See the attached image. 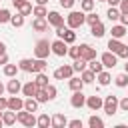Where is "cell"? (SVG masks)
Masks as SVG:
<instances>
[{"mask_svg": "<svg viewBox=\"0 0 128 128\" xmlns=\"http://www.w3.org/2000/svg\"><path fill=\"white\" fill-rule=\"evenodd\" d=\"M2 126H4V122H2V118H0V128H2Z\"/></svg>", "mask_w": 128, "mask_h": 128, "instance_id": "obj_58", "label": "cell"}, {"mask_svg": "<svg viewBox=\"0 0 128 128\" xmlns=\"http://www.w3.org/2000/svg\"><path fill=\"white\" fill-rule=\"evenodd\" d=\"M114 82H116V86H118V88H126V86H128V74H126V72L118 74V76L114 78Z\"/></svg>", "mask_w": 128, "mask_h": 128, "instance_id": "obj_33", "label": "cell"}, {"mask_svg": "<svg viewBox=\"0 0 128 128\" xmlns=\"http://www.w3.org/2000/svg\"><path fill=\"white\" fill-rule=\"evenodd\" d=\"M0 2H2V0H0Z\"/></svg>", "mask_w": 128, "mask_h": 128, "instance_id": "obj_61", "label": "cell"}, {"mask_svg": "<svg viewBox=\"0 0 128 128\" xmlns=\"http://www.w3.org/2000/svg\"><path fill=\"white\" fill-rule=\"evenodd\" d=\"M34 82L38 84V88H44V86H48V76L44 72H36V80Z\"/></svg>", "mask_w": 128, "mask_h": 128, "instance_id": "obj_36", "label": "cell"}, {"mask_svg": "<svg viewBox=\"0 0 128 128\" xmlns=\"http://www.w3.org/2000/svg\"><path fill=\"white\" fill-rule=\"evenodd\" d=\"M50 50H52V54H56V56H66V54H68V44H66L62 38H58V40L50 42Z\"/></svg>", "mask_w": 128, "mask_h": 128, "instance_id": "obj_5", "label": "cell"}, {"mask_svg": "<svg viewBox=\"0 0 128 128\" xmlns=\"http://www.w3.org/2000/svg\"><path fill=\"white\" fill-rule=\"evenodd\" d=\"M118 108H120L122 112H128V96L122 98V100H118Z\"/></svg>", "mask_w": 128, "mask_h": 128, "instance_id": "obj_45", "label": "cell"}, {"mask_svg": "<svg viewBox=\"0 0 128 128\" xmlns=\"http://www.w3.org/2000/svg\"><path fill=\"white\" fill-rule=\"evenodd\" d=\"M34 98L38 100V104L48 102V96H46V90H44V88H38V92H36V96H34Z\"/></svg>", "mask_w": 128, "mask_h": 128, "instance_id": "obj_40", "label": "cell"}, {"mask_svg": "<svg viewBox=\"0 0 128 128\" xmlns=\"http://www.w3.org/2000/svg\"><path fill=\"white\" fill-rule=\"evenodd\" d=\"M0 118H2V112H0Z\"/></svg>", "mask_w": 128, "mask_h": 128, "instance_id": "obj_60", "label": "cell"}, {"mask_svg": "<svg viewBox=\"0 0 128 128\" xmlns=\"http://www.w3.org/2000/svg\"><path fill=\"white\" fill-rule=\"evenodd\" d=\"M36 126H40V128H48V126H52V118H50L48 114H40V116L36 118Z\"/></svg>", "mask_w": 128, "mask_h": 128, "instance_id": "obj_25", "label": "cell"}, {"mask_svg": "<svg viewBox=\"0 0 128 128\" xmlns=\"http://www.w3.org/2000/svg\"><path fill=\"white\" fill-rule=\"evenodd\" d=\"M12 4L18 8V12H20L22 16H28V14H32V4H30L28 0H12Z\"/></svg>", "mask_w": 128, "mask_h": 128, "instance_id": "obj_9", "label": "cell"}, {"mask_svg": "<svg viewBox=\"0 0 128 128\" xmlns=\"http://www.w3.org/2000/svg\"><path fill=\"white\" fill-rule=\"evenodd\" d=\"M68 86H70V90L74 92V90H82V88H84V82H82V78L72 76V78H68Z\"/></svg>", "mask_w": 128, "mask_h": 128, "instance_id": "obj_24", "label": "cell"}, {"mask_svg": "<svg viewBox=\"0 0 128 128\" xmlns=\"http://www.w3.org/2000/svg\"><path fill=\"white\" fill-rule=\"evenodd\" d=\"M4 64H8V56H6V52L0 54V66H4Z\"/></svg>", "mask_w": 128, "mask_h": 128, "instance_id": "obj_52", "label": "cell"}, {"mask_svg": "<svg viewBox=\"0 0 128 128\" xmlns=\"http://www.w3.org/2000/svg\"><path fill=\"white\" fill-rule=\"evenodd\" d=\"M100 62L104 64V68H114L116 66V62H118V56L114 54V52H104L102 56H100Z\"/></svg>", "mask_w": 128, "mask_h": 128, "instance_id": "obj_7", "label": "cell"}, {"mask_svg": "<svg viewBox=\"0 0 128 128\" xmlns=\"http://www.w3.org/2000/svg\"><path fill=\"white\" fill-rule=\"evenodd\" d=\"M72 74H74V68H72V64H64V66H60V68H56L54 70V78L56 80H68V78H72Z\"/></svg>", "mask_w": 128, "mask_h": 128, "instance_id": "obj_6", "label": "cell"}, {"mask_svg": "<svg viewBox=\"0 0 128 128\" xmlns=\"http://www.w3.org/2000/svg\"><path fill=\"white\" fill-rule=\"evenodd\" d=\"M2 122H4V126H12V124H16V112L6 108V110L2 112Z\"/></svg>", "mask_w": 128, "mask_h": 128, "instance_id": "obj_15", "label": "cell"}, {"mask_svg": "<svg viewBox=\"0 0 128 128\" xmlns=\"http://www.w3.org/2000/svg\"><path fill=\"white\" fill-rule=\"evenodd\" d=\"M80 6H82L84 12H92V10H94V0H82Z\"/></svg>", "mask_w": 128, "mask_h": 128, "instance_id": "obj_42", "label": "cell"}, {"mask_svg": "<svg viewBox=\"0 0 128 128\" xmlns=\"http://www.w3.org/2000/svg\"><path fill=\"white\" fill-rule=\"evenodd\" d=\"M90 32H92L94 38H102V36L106 34V28H104L102 22H96V24H92V30H90Z\"/></svg>", "mask_w": 128, "mask_h": 128, "instance_id": "obj_20", "label": "cell"}, {"mask_svg": "<svg viewBox=\"0 0 128 128\" xmlns=\"http://www.w3.org/2000/svg\"><path fill=\"white\" fill-rule=\"evenodd\" d=\"M80 58H84L88 62V60L96 58V50L92 46H88V44H80Z\"/></svg>", "mask_w": 128, "mask_h": 128, "instance_id": "obj_11", "label": "cell"}, {"mask_svg": "<svg viewBox=\"0 0 128 128\" xmlns=\"http://www.w3.org/2000/svg\"><path fill=\"white\" fill-rule=\"evenodd\" d=\"M46 58H36L34 64H32V72H44L46 70Z\"/></svg>", "mask_w": 128, "mask_h": 128, "instance_id": "obj_26", "label": "cell"}, {"mask_svg": "<svg viewBox=\"0 0 128 128\" xmlns=\"http://www.w3.org/2000/svg\"><path fill=\"white\" fill-rule=\"evenodd\" d=\"M24 110H28V112H36V110H38V100H36L34 96H28V98L24 100Z\"/></svg>", "mask_w": 128, "mask_h": 128, "instance_id": "obj_21", "label": "cell"}, {"mask_svg": "<svg viewBox=\"0 0 128 128\" xmlns=\"http://www.w3.org/2000/svg\"><path fill=\"white\" fill-rule=\"evenodd\" d=\"M106 2H108L110 6H118V4H120V0H106Z\"/></svg>", "mask_w": 128, "mask_h": 128, "instance_id": "obj_53", "label": "cell"}, {"mask_svg": "<svg viewBox=\"0 0 128 128\" xmlns=\"http://www.w3.org/2000/svg\"><path fill=\"white\" fill-rule=\"evenodd\" d=\"M122 46H124V44H122L118 38H110V40H108V48H110V52H114V54H116Z\"/></svg>", "mask_w": 128, "mask_h": 128, "instance_id": "obj_35", "label": "cell"}, {"mask_svg": "<svg viewBox=\"0 0 128 128\" xmlns=\"http://www.w3.org/2000/svg\"><path fill=\"white\" fill-rule=\"evenodd\" d=\"M4 90H6V86H4V84H2V82H0V96H2V94H4Z\"/></svg>", "mask_w": 128, "mask_h": 128, "instance_id": "obj_56", "label": "cell"}, {"mask_svg": "<svg viewBox=\"0 0 128 128\" xmlns=\"http://www.w3.org/2000/svg\"><path fill=\"white\" fill-rule=\"evenodd\" d=\"M50 52L52 50H50V42L48 40H38L36 42V46H34V56L36 58H48Z\"/></svg>", "mask_w": 128, "mask_h": 128, "instance_id": "obj_3", "label": "cell"}, {"mask_svg": "<svg viewBox=\"0 0 128 128\" xmlns=\"http://www.w3.org/2000/svg\"><path fill=\"white\" fill-rule=\"evenodd\" d=\"M68 56L70 58H80V46H72V48H68Z\"/></svg>", "mask_w": 128, "mask_h": 128, "instance_id": "obj_43", "label": "cell"}, {"mask_svg": "<svg viewBox=\"0 0 128 128\" xmlns=\"http://www.w3.org/2000/svg\"><path fill=\"white\" fill-rule=\"evenodd\" d=\"M32 28H34L36 32H44V30H48V20H46V18H36V20L32 22Z\"/></svg>", "mask_w": 128, "mask_h": 128, "instance_id": "obj_19", "label": "cell"}, {"mask_svg": "<svg viewBox=\"0 0 128 128\" xmlns=\"http://www.w3.org/2000/svg\"><path fill=\"white\" fill-rule=\"evenodd\" d=\"M60 6L62 8H72L74 6V0H60Z\"/></svg>", "mask_w": 128, "mask_h": 128, "instance_id": "obj_49", "label": "cell"}, {"mask_svg": "<svg viewBox=\"0 0 128 128\" xmlns=\"http://www.w3.org/2000/svg\"><path fill=\"white\" fill-rule=\"evenodd\" d=\"M80 78H82V82H84V84H92V82H94V78H96V74H94L90 68H86V70H82V72H80Z\"/></svg>", "mask_w": 128, "mask_h": 128, "instance_id": "obj_23", "label": "cell"}, {"mask_svg": "<svg viewBox=\"0 0 128 128\" xmlns=\"http://www.w3.org/2000/svg\"><path fill=\"white\" fill-rule=\"evenodd\" d=\"M72 68H74V72H82V70L88 68V62H86L84 58H76L74 64H72Z\"/></svg>", "mask_w": 128, "mask_h": 128, "instance_id": "obj_32", "label": "cell"}, {"mask_svg": "<svg viewBox=\"0 0 128 128\" xmlns=\"http://www.w3.org/2000/svg\"><path fill=\"white\" fill-rule=\"evenodd\" d=\"M68 126H70V128H82V120H78V118H76V120H70Z\"/></svg>", "mask_w": 128, "mask_h": 128, "instance_id": "obj_47", "label": "cell"}, {"mask_svg": "<svg viewBox=\"0 0 128 128\" xmlns=\"http://www.w3.org/2000/svg\"><path fill=\"white\" fill-rule=\"evenodd\" d=\"M10 10H6V8H0V24H6V22H10Z\"/></svg>", "mask_w": 128, "mask_h": 128, "instance_id": "obj_41", "label": "cell"}, {"mask_svg": "<svg viewBox=\"0 0 128 128\" xmlns=\"http://www.w3.org/2000/svg\"><path fill=\"white\" fill-rule=\"evenodd\" d=\"M116 56H118V58H128V46L124 44V46H122V48L116 52Z\"/></svg>", "mask_w": 128, "mask_h": 128, "instance_id": "obj_46", "label": "cell"}, {"mask_svg": "<svg viewBox=\"0 0 128 128\" xmlns=\"http://www.w3.org/2000/svg\"><path fill=\"white\" fill-rule=\"evenodd\" d=\"M102 104H104V100L100 98V96H90V98H86V106L90 108V110H100L102 108Z\"/></svg>", "mask_w": 128, "mask_h": 128, "instance_id": "obj_14", "label": "cell"}, {"mask_svg": "<svg viewBox=\"0 0 128 128\" xmlns=\"http://www.w3.org/2000/svg\"><path fill=\"white\" fill-rule=\"evenodd\" d=\"M124 72H126V74H128V62H126V64H124Z\"/></svg>", "mask_w": 128, "mask_h": 128, "instance_id": "obj_57", "label": "cell"}, {"mask_svg": "<svg viewBox=\"0 0 128 128\" xmlns=\"http://www.w3.org/2000/svg\"><path fill=\"white\" fill-rule=\"evenodd\" d=\"M16 120H18L22 126H26V128H32V126H36V116H34L32 112L24 110V108L16 112Z\"/></svg>", "mask_w": 128, "mask_h": 128, "instance_id": "obj_2", "label": "cell"}, {"mask_svg": "<svg viewBox=\"0 0 128 128\" xmlns=\"http://www.w3.org/2000/svg\"><path fill=\"white\" fill-rule=\"evenodd\" d=\"M70 104H72V108H82V106H86V96L82 94V90H74V94H72V98H70Z\"/></svg>", "mask_w": 128, "mask_h": 128, "instance_id": "obj_8", "label": "cell"}, {"mask_svg": "<svg viewBox=\"0 0 128 128\" xmlns=\"http://www.w3.org/2000/svg\"><path fill=\"white\" fill-rule=\"evenodd\" d=\"M86 22V14L84 12H78V10H72L68 16H66V24H68V28H72V30H76V28H80L82 24Z\"/></svg>", "mask_w": 128, "mask_h": 128, "instance_id": "obj_1", "label": "cell"}, {"mask_svg": "<svg viewBox=\"0 0 128 128\" xmlns=\"http://www.w3.org/2000/svg\"><path fill=\"white\" fill-rule=\"evenodd\" d=\"M96 76H98V82H100V86H108V84L112 82V76H110V72H106V70L98 72Z\"/></svg>", "mask_w": 128, "mask_h": 128, "instance_id": "obj_28", "label": "cell"}, {"mask_svg": "<svg viewBox=\"0 0 128 128\" xmlns=\"http://www.w3.org/2000/svg\"><path fill=\"white\" fill-rule=\"evenodd\" d=\"M36 4H40V6H46V4H48V0H36Z\"/></svg>", "mask_w": 128, "mask_h": 128, "instance_id": "obj_55", "label": "cell"}, {"mask_svg": "<svg viewBox=\"0 0 128 128\" xmlns=\"http://www.w3.org/2000/svg\"><path fill=\"white\" fill-rule=\"evenodd\" d=\"M6 90H8L10 94H18V92H22V84H20V80H16V76H14L12 80H8Z\"/></svg>", "mask_w": 128, "mask_h": 128, "instance_id": "obj_16", "label": "cell"}, {"mask_svg": "<svg viewBox=\"0 0 128 128\" xmlns=\"http://www.w3.org/2000/svg\"><path fill=\"white\" fill-rule=\"evenodd\" d=\"M52 126H54V128H64V126H68L66 116H64V114H54V116H52Z\"/></svg>", "mask_w": 128, "mask_h": 128, "instance_id": "obj_18", "label": "cell"}, {"mask_svg": "<svg viewBox=\"0 0 128 128\" xmlns=\"http://www.w3.org/2000/svg\"><path fill=\"white\" fill-rule=\"evenodd\" d=\"M120 22L124 26H128V12H120Z\"/></svg>", "mask_w": 128, "mask_h": 128, "instance_id": "obj_50", "label": "cell"}, {"mask_svg": "<svg viewBox=\"0 0 128 128\" xmlns=\"http://www.w3.org/2000/svg\"><path fill=\"white\" fill-rule=\"evenodd\" d=\"M44 90H46V96H48V100H54V98H56V94H58V90H56V86H52V84H48V86H44Z\"/></svg>", "mask_w": 128, "mask_h": 128, "instance_id": "obj_39", "label": "cell"}, {"mask_svg": "<svg viewBox=\"0 0 128 128\" xmlns=\"http://www.w3.org/2000/svg\"><path fill=\"white\" fill-rule=\"evenodd\" d=\"M36 92H38V84H36L34 80L22 84V94H24V96H36Z\"/></svg>", "mask_w": 128, "mask_h": 128, "instance_id": "obj_13", "label": "cell"}, {"mask_svg": "<svg viewBox=\"0 0 128 128\" xmlns=\"http://www.w3.org/2000/svg\"><path fill=\"white\" fill-rule=\"evenodd\" d=\"M120 12H128V0H120Z\"/></svg>", "mask_w": 128, "mask_h": 128, "instance_id": "obj_51", "label": "cell"}, {"mask_svg": "<svg viewBox=\"0 0 128 128\" xmlns=\"http://www.w3.org/2000/svg\"><path fill=\"white\" fill-rule=\"evenodd\" d=\"M22 108H24V100L18 98V94H12V98H8V110L18 112V110H22Z\"/></svg>", "mask_w": 128, "mask_h": 128, "instance_id": "obj_12", "label": "cell"}, {"mask_svg": "<svg viewBox=\"0 0 128 128\" xmlns=\"http://www.w3.org/2000/svg\"><path fill=\"white\" fill-rule=\"evenodd\" d=\"M86 22L92 26V24H96V22H100V18H98V14H94V12H88V16H86Z\"/></svg>", "mask_w": 128, "mask_h": 128, "instance_id": "obj_44", "label": "cell"}, {"mask_svg": "<svg viewBox=\"0 0 128 128\" xmlns=\"http://www.w3.org/2000/svg\"><path fill=\"white\" fill-rule=\"evenodd\" d=\"M88 126L90 128H104V120L98 118V116H90L88 118Z\"/></svg>", "mask_w": 128, "mask_h": 128, "instance_id": "obj_37", "label": "cell"}, {"mask_svg": "<svg viewBox=\"0 0 128 128\" xmlns=\"http://www.w3.org/2000/svg\"><path fill=\"white\" fill-rule=\"evenodd\" d=\"M32 64H34V60H30V58H22V60L18 62V68L24 70V72H32Z\"/></svg>", "mask_w": 128, "mask_h": 128, "instance_id": "obj_31", "label": "cell"}, {"mask_svg": "<svg viewBox=\"0 0 128 128\" xmlns=\"http://www.w3.org/2000/svg\"><path fill=\"white\" fill-rule=\"evenodd\" d=\"M128 34V30H126V26L124 24H116V26H112V38H124Z\"/></svg>", "mask_w": 128, "mask_h": 128, "instance_id": "obj_17", "label": "cell"}, {"mask_svg": "<svg viewBox=\"0 0 128 128\" xmlns=\"http://www.w3.org/2000/svg\"><path fill=\"white\" fill-rule=\"evenodd\" d=\"M106 16H108L110 22H116V20H120V10H118L116 6H110L108 12H106Z\"/></svg>", "mask_w": 128, "mask_h": 128, "instance_id": "obj_30", "label": "cell"}, {"mask_svg": "<svg viewBox=\"0 0 128 128\" xmlns=\"http://www.w3.org/2000/svg\"><path fill=\"white\" fill-rule=\"evenodd\" d=\"M18 64H4V76H8V78H14L16 74H18Z\"/></svg>", "mask_w": 128, "mask_h": 128, "instance_id": "obj_27", "label": "cell"}, {"mask_svg": "<svg viewBox=\"0 0 128 128\" xmlns=\"http://www.w3.org/2000/svg\"><path fill=\"white\" fill-rule=\"evenodd\" d=\"M4 52H6V44L0 40V54H4Z\"/></svg>", "mask_w": 128, "mask_h": 128, "instance_id": "obj_54", "label": "cell"}, {"mask_svg": "<svg viewBox=\"0 0 128 128\" xmlns=\"http://www.w3.org/2000/svg\"><path fill=\"white\" fill-rule=\"evenodd\" d=\"M46 20H48V24L54 26V28L64 26V16H60L58 12H48V14H46Z\"/></svg>", "mask_w": 128, "mask_h": 128, "instance_id": "obj_10", "label": "cell"}, {"mask_svg": "<svg viewBox=\"0 0 128 128\" xmlns=\"http://www.w3.org/2000/svg\"><path fill=\"white\" fill-rule=\"evenodd\" d=\"M102 108H104V112L108 114V116H114L116 112H118V98L116 96H106L104 98V104H102Z\"/></svg>", "mask_w": 128, "mask_h": 128, "instance_id": "obj_4", "label": "cell"}, {"mask_svg": "<svg viewBox=\"0 0 128 128\" xmlns=\"http://www.w3.org/2000/svg\"><path fill=\"white\" fill-rule=\"evenodd\" d=\"M96 2H106V0H96Z\"/></svg>", "mask_w": 128, "mask_h": 128, "instance_id": "obj_59", "label": "cell"}, {"mask_svg": "<svg viewBox=\"0 0 128 128\" xmlns=\"http://www.w3.org/2000/svg\"><path fill=\"white\" fill-rule=\"evenodd\" d=\"M10 24H12L14 28H22V26H24V16H22L20 12H18L16 16H10Z\"/></svg>", "mask_w": 128, "mask_h": 128, "instance_id": "obj_34", "label": "cell"}, {"mask_svg": "<svg viewBox=\"0 0 128 128\" xmlns=\"http://www.w3.org/2000/svg\"><path fill=\"white\" fill-rule=\"evenodd\" d=\"M6 108H8V100H6L4 96H0V112H4Z\"/></svg>", "mask_w": 128, "mask_h": 128, "instance_id": "obj_48", "label": "cell"}, {"mask_svg": "<svg viewBox=\"0 0 128 128\" xmlns=\"http://www.w3.org/2000/svg\"><path fill=\"white\" fill-rule=\"evenodd\" d=\"M62 40H64L66 44H74V42H76V32H74L72 28H64V34H62Z\"/></svg>", "mask_w": 128, "mask_h": 128, "instance_id": "obj_22", "label": "cell"}, {"mask_svg": "<svg viewBox=\"0 0 128 128\" xmlns=\"http://www.w3.org/2000/svg\"><path fill=\"white\" fill-rule=\"evenodd\" d=\"M32 12H34V16H36V18H46V14H48L46 6H40V4H38V6H34V8H32Z\"/></svg>", "mask_w": 128, "mask_h": 128, "instance_id": "obj_38", "label": "cell"}, {"mask_svg": "<svg viewBox=\"0 0 128 128\" xmlns=\"http://www.w3.org/2000/svg\"><path fill=\"white\" fill-rule=\"evenodd\" d=\"M88 68H90L94 74H98V72H102V70H104V64H102V62H98L96 58H92V60H88Z\"/></svg>", "mask_w": 128, "mask_h": 128, "instance_id": "obj_29", "label": "cell"}]
</instances>
